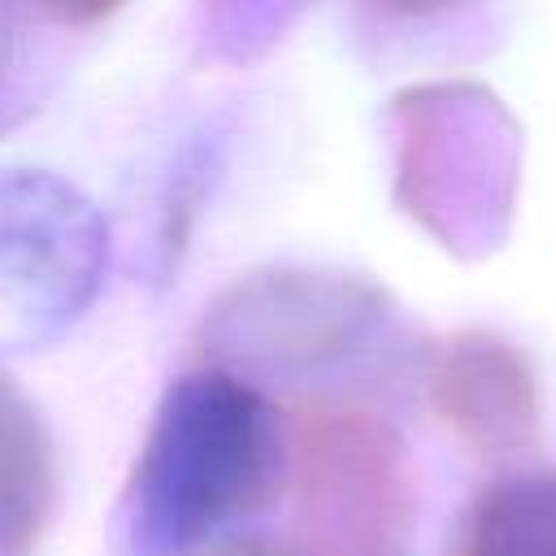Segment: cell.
Masks as SVG:
<instances>
[{"label": "cell", "instance_id": "7a4b0ae2", "mask_svg": "<svg viewBox=\"0 0 556 556\" xmlns=\"http://www.w3.org/2000/svg\"><path fill=\"white\" fill-rule=\"evenodd\" d=\"M43 4H56L61 13H78V9H100V4H109V0H43Z\"/></svg>", "mask_w": 556, "mask_h": 556}, {"label": "cell", "instance_id": "6da1fadb", "mask_svg": "<svg viewBox=\"0 0 556 556\" xmlns=\"http://www.w3.org/2000/svg\"><path fill=\"white\" fill-rule=\"evenodd\" d=\"M265 404L230 378H191L169 395L143 460V526L169 543L248 508L274 469Z\"/></svg>", "mask_w": 556, "mask_h": 556}]
</instances>
